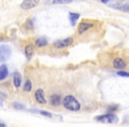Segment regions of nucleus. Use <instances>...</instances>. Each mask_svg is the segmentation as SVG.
Returning <instances> with one entry per match:
<instances>
[{
	"label": "nucleus",
	"instance_id": "f257e3e1",
	"mask_svg": "<svg viewBox=\"0 0 129 127\" xmlns=\"http://www.w3.org/2000/svg\"><path fill=\"white\" fill-rule=\"evenodd\" d=\"M63 105L67 109L71 111H79L81 109V104L79 101L74 95H67L63 99Z\"/></svg>",
	"mask_w": 129,
	"mask_h": 127
},
{
	"label": "nucleus",
	"instance_id": "f03ea898",
	"mask_svg": "<svg viewBox=\"0 0 129 127\" xmlns=\"http://www.w3.org/2000/svg\"><path fill=\"white\" fill-rule=\"evenodd\" d=\"M95 120L97 122H101V123H117V122H118V118L115 114L108 113V114H105V115H101V116H95Z\"/></svg>",
	"mask_w": 129,
	"mask_h": 127
},
{
	"label": "nucleus",
	"instance_id": "7ed1b4c3",
	"mask_svg": "<svg viewBox=\"0 0 129 127\" xmlns=\"http://www.w3.org/2000/svg\"><path fill=\"white\" fill-rule=\"evenodd\" d=\"M12 55V50L7 44H0V62H6Z\"/></svg>",
	"mask_w": 129,
	"mask_h": 127
},
{
	"label": "nucleus",
	"instance_id": "20e7f679",
	"mask_svg": "<svg viewBox=\"0 0 129 127\" xmlns=\"http://www.w3.org/2000/svg\"><path fill=\"white\" fill-rule=\"evenodd\" d=\"M74 40L73 37H67L64 38L63 40H59V41H57L53 43V46L55 47L56 49H64L67 48V47H69L70 45H72L74 43Z\"/></svg>",
	"mask_w": 129,
	"mask_h": 127
},
{
	"label": "nucleus",
	"instance_id": "39448f33",
	"mask_svg": "<svg viewBox=\"0 0 129 127\" xmlns=\"http://www.w3.org/2000/svg\"><path fill=\"white\" fill-rule=\"evenodd\" d=\"M41 0H23L20 4V8L23 10H31L37 6Z\"/></svg>",
	"mask_w": 129,
	"mask_h": 127
},
{
	"label": "nucleus",
	"instance_id": "423d86ee",
	"mask_svg": "<svg viewBox=\"0 0 129 127\" xmlns=\"http://www.w3.org/2000/svg\"><path fill=\"white\" fill-rule=\"evenodd\" d=\"M94 27V24L92 22H88V21H81V23L78 26V34H84L86 31H88V29L92 28Z\"/></svg>",
	"mask_w": 129,
	"mask_h": 127
},
{
	"label": "nucleus",
	"instance_id": "0eeeda50",
	"mask_svg": "<svg viewBox=\"0 0 129 127\" xmlns=\"http://www.w3.org/2000/svg\"><path fill=\"white\" fill-rule=\"evenodd\" d=\"M35 99H36V102L39 104H46L47 101L45 99V95H44V92L42 88L37 89L35 92Z\"/></svg>",
	"mask_w": 129,
	"mask_h": 127
},
{
	"label": "nucleus",
	"instance_id": "6e6552de",
	"mask_svg": "<svg viewBox=\"0 0 129 127\" xmlns=\"http://www.w3.org/2000/svg\"><path fill=\"white\" fill-rule=\"evenodd\" d=\"M112 65L115 69H118V70H122L126 66V64L125 62L121 58V57H116L114 58L112 62Z\"/></svg>",
	"mask_w": 129,
	"mask_h": 127
},
{
	"label": "nucleus",
	"instance_id": "1a4fd4ad",
	"mask_svg": "<svg viewBox=\"0 0 129 127\" xmlns=\"http://www.w3.org/2000/svg\"><path fill=\"white\" fill-rule=\"evenodd\" d=\"M8 74H9V71H8L7 65L5 64L1 65L0 66V81L6 79L8 77Z\"/></svg>",
	"mask_w": 129,
	"mask_h": 127
},
{
	"label": "nucleus",
	"instance_id": "9d476101",
	"mask_svg": "<svg viewBox=\"0 0 129 127\" xmlns=\"http://www.w3.org/2000/svg\"><path fill=\"white\" fill-rule=\"evenodd\" d=\"M21 80H22V77L20 75V72H15L13 74V85H14L15 88H20V85H21Z\"/></svg>",
	"mask_w": 129,
	"mask_h": 127
},
{
	"label": "nucleus",
	"instance_id": "9b49d317",
	"mask_svg": "<svg viewBox=\"0 0 129 127\" xmlns=\"http://www.w3.org/2000/svg\"><path fill=\"white\" fill-rule=\"evenodd\" d=\"M50 102L52 106H55V107H57V106L60 105L61 103V97L59 95L57 94H54L50 96Z\"/></svg>",
	"mask_w": 129,
	"mask_h": 127
},
{
	"label": "nucleus",
	"instance_id": "f8f14e48",
	"mask_svg": "<svg viewBox=\"0 0 129 127\" xmlns=\"http://www.w3.org/2000/svg\"><path fill=\"white\" fill-rule=\"evenodd\" d=\"M35 43H36V45L38 47V48H43V47L47 46L49 43H48V40H47L46 37L41 36V37L37 38V39L36 40Z\"/></svg>",
	"mask_w": 129,
	"mask_h": 127
},
{
	"label": "nucleus",
	"instance_id": "ddd939ff",
	"mask_svg": "<svg viewBox=\"0 0 129 127\" xmlns=\"http://www.w3.org/2000/svg\"><path fill=\"white\" fill-rule=\"evenodd\" d=\"M24 51H25V55L27 57V59H30L32 57L33 54H34L35 49L34 46L32 44H27L25 46V49H24Z\"/></svg>",
	"mask_w": 129,
	"mask_h": 127
},
{
	"label": "nucleus",
	"instance_id": "4468645a",
	"mask_svg": "<svg viewBox=\"0 0 129 127\" xmlns=\"http://www.w3.org/2000/svg\"><path fill=\"white\" fill-rule=\"evenodd\" d=\"M80 18V14L79 13H69V19H70L71 24L73 26H74L76 24V21L79 20Z\"/></svg>",
	"mask_w": 129,
	"mask_h": 127
},
{
	"label": "nucleus",
	"instance_id": "2eb2a0df",
	"mask_svg": "<svg viewBox=\"0 0 129 127\" xmlns=\"http://www.w3.org/2000/svg\"><path fill=\"white\" fill-rule=\"evenodd\" d=\"M73 2V0H46V3L49 4H60V5H66L70 4Z\"/></svg>",
	"mask_w": 129,
	"mask_h": 127
},
{
	"label": "nucleus",
	"instance_id": "dca6fc26",
	"mask_svg": "<svg viewBox=\"0 0 129 127\" xmlns=\"http://www.w3.org/2000/svg\"><path fill=\"white\" fill-rule=\"evenodd\" d=\"M32 82L29 79H27L25 81V84H24V87H23V90L25 92H30L32 90Z\"/></svg>",
	"mask_w": 129,
	"mask_h": 127
},
{
	"label": "nucleus",
	"instance_id": "f3484780",
	"mask_svg": "<svg viewBox=\"0 0 129 127\" xmlns=\"http://www.w3.org/2000/svg\"><path fill=\"white\" fill-rule=\"evenodd\" d=\"M37 112L39 113L40 115H42V116H46V117H52L51 113L48 112V111H45V110H38Z\"/></svg>",
	"mask_w": 129,
	"mask_h": 127
},
{
	"label": "nucleus",
	"instance_id": "a211bd4d",
	"mask_svg": "<svg viewBox=\"0 0 129 127\" xmlns=\"http://www.w3.org/2000/svg\"><path fill=\"white\" fill-rule=\"evenodd\" d=\"M118 9L125 13H129V6L128 5H125V6H118Z\"/></svg>",
	"mask_w": 129,
	"mask_h": 127
},
{
	"label": "nucleus",
	"instance_id": "6ab92c4d",
	"mask_svg": "<svg viewBox=\"0 0 129 127\" xmlns=\"http://www.w3.org/2000/svg\"><path fill=\"white\" fill-rule=\"evenodd\" d=\"M13 108H15V109H25V106H24L23 104L19 103V102H13Z\"/></svg>",
	"mask_w": 129,
	"mask_h": 127
},
{
	"label": "nucleus",
	"instance_id": "aec40b11",
	"mask_svg": "<svg viewBox=\"0 0 129 127\" xmlns=\"http://www.w3.org/2000/svg\"><path fill=\"white\" fill-rule=\"evenodd\" d=\"M117 74L118 76H121V77H129V72H125V71H118V72H117Z\"/></svg>",
	"mask_w": 129,
	"mask_h": 127
},
{
	"label": "nucleus",
	"instance_id": "412c9836",
	"mask_svg": "<svg viewBox=\"0 0 129 127\" xmlns=\"http://www.w3.org/2000/svg\"><path fill=\"white\" fill-rule=\"evenodd\" d=\"M27 27L28 29H33V22L31 20H28L27 22Z\"/></svg>",
	"mask_w": 129,
	"mask_h": 127
},
{
	"label": "nucleus",
	"instance_id": "4be33fe9",
	"mask_svg": "<svg viewBox=\"0 0 129 127\" xmlns=\"http://www.w3.org/2000/svg\"><path fill=\"white\" fill-rule=\"evenodd\" d=\"M0 127H7V126H6V124L5 123H3V122H0Z\"/></svg>",
	"mask_w": 129,
	"mask_h": 127
},
{
	"label": "nucleus",
	"instance_id": "5701e85b",
	"mask_svg": "<svg viewBox=\"0 0 129 127\" xmlns=\"http://www.w3.org/2000/svg\"><path fill=\"white\" fill-rule=\"evenodd\" d=\"M109 1H110V0H101V2H102L103 4H107Z\"/></svg>",
	"mask_w": 129,
	"mask_h": 127
},
{
	"label": "nucleus",
	"instance_id": "b1692460",
	"mask_svg": "<svg viewBox=\"0 0 129 127\" xmlns=\"http://www.w3.org/2000/svg\"><path fill=\"white\" fill-rule=\"evenodd\" d=\"M118 1H120V2H125V0H118Z\"/></svg>",
	"mask_w": 129,
	"mask_h": 127
},
{
	"label": "nucleus",
	"instance_id": "393cba45",
	"mask_svg": "<svg viewBox=\"0 0 129 127\" xmlns=\"http://www.w3.org/2000/svg\"><path fill=\"white\" fill-rule=\"evenodd\" d=\"M0 95H1V93H0Z\"/></svg>",
	"mask_w": 129,
	"mask_h": 127
},
{
	"label": "nucleus",
	"instance_id": "a878e982",
	"mask_svg": "<svg viewBox=\"0 0 129 127\" xmlns=\"http://www.w3.org/2000/svg\"><path fill=\"white\" fill-rule=\"evenodd\" d=\"M128 118H129V117H128Z\"/></svg>",
	"mask_w": 129,
	"mask_h": 127
}]
</instances>
